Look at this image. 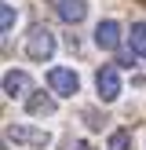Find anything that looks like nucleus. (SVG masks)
I'll use <instances>...</instances> for the list:
<instances>
[{"label": "nucleus", "instance_id": "obj_7", "mask_svg": "<svg viewBox=\"0 0 146 150\" xmlns=\"http://www.w3.org/2000/svg\"><path fill=\"white\" fill-rule=\"evenodd\" d=\"M58 15H62V22H84L88 18V4L84 0H58Z\"/></svg>", "mask_w": 146, "mask_h": 150}, {"label": "nucleus", "instance_id": "obj_8", "mask_svg": "<svg viewBox=\"0 0 146 150\" xmlns=\"http://www.w3.org/2000/svg\"><path fill=\"white\" fill-rule=\"evenodd\" d=\"M26 110L33 117H51V114H55V99H51V95H29V99H26Z\"/></svg>", "mask_w": 146, "mask_h": 150}, {"label": "nucleus", "instance_id": "obj_12", "mask_svg": "<svg viewBox=\"0 0 146 150\" xmlns=\"http://www.w3.org/2000/svg\"><path fill=\"white\" fill-rule=\"evenodd\" d=\"M73 150H95L91 143H77V146H73Z\"/></svg>", "mask_w": 146, "mask_h": 150}, {"label": "nucleus", "instance_id": "obj_3", "mask_svg": "<svg viewBox=\"0 0 146 150\" xmlns=\"http://www.w3.org/2000/svg\"><path fill=\"white\" fill-rule=\"evenodd\" d=\"M48 88L55 95H77L80 92V77L69 70V66H51L48 70Z\"/></svg>", "mask_w": 146, "mask_h": 150}, {"label": "nucleus", "instance_id": "obj_4", "mask_svg": "<svg viewBox=\"0 0 146 150\" xmlns=\"http://www.w3.org/2000/svg\"><path fill=\"white\" fill-rule=\"evenodd\" d=\"M95 92H99L102 103H113L121 95V73H117V66H102L95 73Z\"/></svg>", "mask_w": 146, "mask_h": 150}, {"label": "nucleus", "instance_id": "obj_2", "mask_svg": "<svg viewBox=\"0 0 146 150\" xmlns=\"http://www.w3.org/2000/svg\"><path fill=\"white\" fill-rule=\"evenodd\" d=\"M7 139L18 146H33V150H44L51 143V132L48 128H33V125H11L7 128Z\"/></svg>", "mask_w": 146, "mask_h": 150}, {"label": "nucleus", "instance_id": "obj_10", "mask_svg": "<svg viewBox=\"0 0 146 150\" xmlns=\"http://www.w3.org/2000/svg\"><path fill=\"white\" fill-rule=\"evenodd\" d=\"M106 150H131V136L128 132H113L110 143H106Z\"/></svg>", "mask_w": 146, "mask_h": 150}, {"label": "nucleus", "instance_id": "obj_5", "mask_svg": "<svg viewBox=\"0 0 146 150\" xmlns=\"http://www.w3.org/2000/svg\"><path fill=\"white\" fill-rule=\"evenodd\" d=\"M95 44H99L102 51H117L121 48V22L102 18L99 26H95Z\"/></svg>", "mask_w": 146, "mask_h": 150}, {"label": "nucleus", "instance_id": "obj_9", "mask_svg": "<svg viewBox=\"0 0 146 150\" xmlns=\"http://www.w3.org/2000/svg\"><path fill=\"white\" fill-rule=\"evenodd\" d=\"M131 48H135L139 55H146V22H135V26H131Z\"/></svg>", "mask_w": 146, "mask_h": 150}, {"label": "nucleus", "instance_id": "obj_1", "mask_svg": "<svg viewBox=\"0 0 146 150\" xmlns=\"http://www.w3.org/2000/svg\"><path fill=\"white\" fill-rule=\"evenodd\" d=\"M55 33H51V29H44V26H36L33 33L26 37V55L33 59V62H48L51 55H55Z\"/></svg>", "mask_w": 146, "mask_h": 150}, {"label": "nucleus", "instance_id": "obj_6", "mask_svg": "<svg viewBox=\"0 0 146 150\" xmlns=\"http://www.w3.org/2000/svg\"><path fill=\"white\" fill-rule=\"evenodd\" d=\"M29 88H33L29 73H22V70H7L4 73V95L7 99H29Z\"/></svg>", "mask_w": 146, "mask_h": 150}, {"label": "nucleus", "instance_id": "obj_11", "mask_svg": "<svg viewBox=\"0 0 146 150\" xmlns=\"http://www.w3.org/2000/svg\"><path fill=\"white\" fill-rule=\"evenodd\" d=\"M15 18H18V15H15V7H11V4H0V29H4V33H11Z\"/></svg>", "mask_w": 146, "mask_h": 150}]
</instances>
